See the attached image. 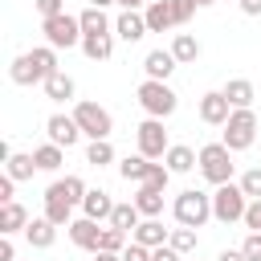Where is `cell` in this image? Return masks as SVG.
I'll return each mask as SVG.
<instances>
[{"label":"cell","instance_id":"obj_1","mask_svg":"<svg viewBox=\"0 0 261 261\" xmlns=\"http://www.w3.org/2000/svg\"><path fill=\"white\" fill-rule=\"evenodd\" d=\"M57 69H61V65H57V49H53V45H37V49L20 53V57L8 65V77H12L16 86H45V77L57 73Z\"/></svg>","mask_w":261,"mask_h":261},{"label":"cell","instance_id":"obj_2","mask_svg":"<svg viewBox=\"0 0 261 261\" xmlns=\"http://www.w3.org/2000/svg\"><path fill=\"white\" fill-rule=\"evenodd\" d=\"M135 98H139V106H143L151 118H171L175 106H179V94H175L167 82H155V77H143L139 90H135Z\"/></svg>","mask_w":261,"mask_h":261},{"label":"cell","instance_id":"obj_3","mask_svg":"<svg viewBox=\"0 0 261 261\" xmlns=\"http://www.w3.org/2000/svg\"><path fill=\"white\" fill-rule=\"evenodd\" d=\"M171 216L175 224H188V228H204L212 220V196L208 192H196V188H184L171 204Z\"/></svg>","mask_w":261,"mask_h":261},{"label":"cell","instance_id":"obj_4","mask_svg":"<svg viewBox=\"0 0 261 261\" xmlns=\"http://www.w3.org/2000/svg\"><path fill=\"white\" fill-rule=\"evenodd\" d=\"M200 175L212 184V188H220V184H228L232 179V171H237V163H232V151L224 147V143H204L200 147Z\"/></svg>","mask_w":261,"mask_h":261},{"label":"cell","instance_id":"obj_5","mask_svg":"<svg viewBox=\"0 0 261 261\" xmlns=\"http://www.w3.org/2000/svg\"><path fill=\"white\" fill-rule=\"evenodd\" d=\"M253 139H257V114H253V106H237L228 114V122H224V139L220 143L237 155V151H249Z\"/></svg>","mask_w":261,"mask_h":261},{"label":"cell","instance_id":"obj_6","mask_svg":"<svg viewBox=\"0 0 261 261\" xmlns=\"http://www.w3.org/2000/svg\"><path fill=\"white\" fill-rule=\"evenodd\" d=\"M245 208H249V196H245V188L241 184H220L216 192H212V220H220V224H237V220H245Z\"/></svg>","mask_w":261,"mask_h":261},{"label":"cell","instance_id":"obj_7","mask_svg":"<svg viewBox=\"0 0 261 261\" xmlns=\"http://www.w3.org/2000/svg\"><path fill=\"white\" fill-rule=\"evenodd\" d=\"M41 33H45V45H53V49H73V45H82V20L69 16V12L45 16V20H41Z\"/></svg>","mask_w":261,"mask_h":261},{"label":"cell","instance_id":"obj_8","mask_svg":"<svg viewBox=\"0 0 261 261\" xmlns=\"http://www.w3.org/2000/svg\"><path fill=\"white\" fill-rule=\"evenodd\" d=\"M73 118H77V126H82L86 139H110V130H114L110 110L98 106V102H73Z\"/></svg>","mask_w":261,"mask_h":261},{"label":"cell","instance_id":"obj_9","mask_svg":"<svg viewBox=\"0 0 261 261\" xmlns=\"http://www.w3.org/2000/svg\"><path fill=\"white\" fill-rule=\"evenodd\" d=\"M135 143H139V155H147V159H163L167 155V130H163V118H143L139 126H135Z\"/></svg>","mask_w":261,"mask_h":261},{"label":"cell","instance_id":"obj_10","mask_svg":"<svg viewBox=\"0 0 261 261\" xmlns=\"http://www.w3.org/2000/svg\"><path fill=\"white\" fill-rule=\"evenodd\" d=\"M45 135H49V143H57V147L69 151V147L82 139V126H77L73 114H49V118H45Z\"/></svg>","mask_w":261,"mask_h":261},{"label":"cell","instance_id":"obj_11","mask_svg":"<svg viewBox=\"0 0 261 261\" xmlns=\"http://www.w3.org/2000/svg\"><path fill=\"white\" fill-rule=\"evenodd\" d=\"M228 114H232V102L224 98V90H208V94H200V122H208V126H224Z\"/></svg>","mask_w":261,"mask_h":261},{"label":"cell","instance_id":"obj_12","mask_svg":"<svg viewBox=\"0 0 261 261\" xmlns=\"http://www.w3.org/2000/svg\"><path fill=\"white\" fill-rule=\"evenodd\" d=\"M65 232H69V241H73L77 249H86V253H98V245H102V224L90 220V216H73Z\"/></svg>","mask_w":261,"mask_h":261},{"label":"cell","instance_id":"obj_13","mask_svg":"<svg viewBox=\"0 0 261 261\" xmlns=\"http://www.w3.org/2000/svg\"><path fill=\"white\" fill-rule=\"evenodd\" d=\"M147 33H151V29H147V16H143V12H130V8L118 12V20H114V37H118V41L135 45V41H143Z\"/></svg>","mask_w":261,"mask_h":261},{"label":"cell","instance_id":"obj_14","mask_svg":"<svg viewBox=\"0 0 261 261\" xmlns=\"http://www.w3.org/2000/svg\"><path fill=\"white\" fill-rule=\"evenodd\" d=\"M155 167H159V163L147 159V155H139V151L126 155V159H118V175H122L126 184H147V179L155 175Z\"/></svg>","mask_w":261,"mask_h":261},{"label":"cell","instance_id":"obj_15","mask_svg":"<svg viewBox=\"0 0 261 261\" xmlns=\"http://www.w3.org/2000/svg\"><path fill=\"white\" fill-rule=\"evenodd\" d=\"M110 212H114L110 192L90 188V192H86V200H82V216H90V220H98V224H110Z\"/></svg>","mask_w":261,"mask_h":261},{"label":"cell","instance_id":"obj_16","mask_svg":"<svg viewBox=\"0 0 261 261\" xmlns=\"http://www.w3.org/2000/svg\"><path fill=\"white\" fill-rule=\"evenodd\" d=\"M175 53L171 49H151L147 57H143V69H147V77H155V82H167L171 73H175Z\"/></svg>","mask_w":261,"mask_h":261},{"label":"cell","instance_id":"obj_17","mask_svg":"<svg viewBox=\"0 0 261 261\" xmlns=\"http://www.w3.org/2000/svg\"><path fill=\"white\" fill-rule=\"evenodd\" d=\"M163 163H167V171H171V175H188V171L200 163V151H192L188 143H171V147H167V155H163Z\"/></svg>","mask_w":261,"mask_h":261},{"label":"cell","instance_id":"obj_18","mask_svg":"<svg viewBox=\"0 0 261 261\" xmlns=\"http://www.w3.org/2000/svg\"><path fill=\"white\" fill-rule=\"evenodd\" d=\"M167 237H171V228H163V224H159V216H143V220H139V228L130 232V241H139V245H147V249L167 245Z\"/></svg>","mask_w":261,"mask_h":261},{"label":"cell","instance_id":"obj_19","mask_svg":"<svg viewBox=\"0 0 261 261\" xmlns=\"http://www.w3.org/2000/svg\"><path fill=\"white\" fill-rule=\"evenodd\" d=\"M29 212H24V204H16V200H8V204H0V237H12V232H24L29 228Z\"/></svg>","mask_w":261,"mask_h":261},{"label":"cell","instance_id":"obj_20","mask_svg":"<svg viewBox=\"0 0 261 261\" xmlns=\"http://www.w3.org/2000/svg\"><path fill=\"white\" fill-rule=\"evenodd\" d=\"M24 241H29L33 249H53V241H57V224H53L49 216H33L29 228H24Z\"/></svg>","mask_w":261,"mask_h":261},{"label":"cell","instance_id":"obj_21","mask_svg":"<svg viewBox=\"0 0 261 261\" xmlns=\"http://www.w3.org/2000/svg\"><path fill=\"white\" fill-rule=\"evenodd\" d=\"M82 53L90 61H110L114 53V33H82Z\"/></svg>","mask_w":261,"mask_h":261},{"label":"cell","instance_id":"obj_22","mask_svg":"<svg viewBox=\"0 0 261 261\" xmlns=\"http://www.w3.org/2000/svg\"><path fill=\"white\" fill-rule=\"evenodd\" d=\"M73 94H77V82H73L65 69H57V73L45 77V98H49V102H73Z\"/></svg>","mask_w":261,"mask_h":261},{"label":"cell","instance_id":"obj_23","mask_svg":"<svg viewBox=\"0 0 261 261\" xmlns=\"http://www.w3.org/2000/svg\"><path fill=\"white\" fill-rule=\"evenodd\" d=\"M41 216H49L57 228H69V220H73V204L65 200V196H57L53 188H45V212Z\"/></svg>","mask_w":261,"mask_h":261},{"label":"cell","instance_id":"obj_24","mask_svg":"<svg viewBox=\"0 0 261 261\" xmlns=\"http://www.w3.org/2000/svg\"><path fill=\"white\" fill-rule=\"evenodd\" d=\"M143 16H147V29H151V33H167V29H175L171 0H151V4L143 8Z\"/></svg>","mask_w":261,"mask_h":261},{"label":"cell","instance_id":"obj_25","mask_svg":"<svg viewBox=\"0 0 261 261\" xmlns=\"http://www.w3.org/2000/svg\"><path fill=\"white\" fill-rule=\"evenodd\" d=\"M224 98L232 102V110H237V106H253L257 86H253L249 77H228V82H224Z\"/></svg>","mask_w":261,"mask_h":261},{"label":"cell","instance_id":"obj_26","mask_svg":"<svg viewBox=\"0 0 261 261\" xmlns=\"http://www.w3.org/2000/svg\"><path fill=\"white\" fill-rule=\"evenodd\" d=\"M135 208H139L143 216H159V212H163V188H155V184H139V192H135Z\"/></svg>","mask_w":261,"mask_h":261},{"label":"cell","instance_id":"obj_27","mask_svg":"<svg viewBox=\"0 0 261 261\" xmlns=\"http://www.w3.org/2000/svg\"><path fill=\"white\" fill-rule=\"evenodd\" d=\"M171 53H175V61H179V65H192V61L204 53V45H200L192 33H175V37H171Z\"/></svg>","mask_w":261,"mask_h":261},{"label":"cell","instance_id":"obj_28","mask_svg":"<svg viewBox=\"0 0 261 261\" xmlns=\"http://www.w3.org/2000/svg\"><path fill=\"white\" fill-rule=\"evenodd\" d=\"M4 171H8L16 184H24V179H33V171H41V167H37V159H33V155H24V151H12V155L4 159Z\"/></svg>","mask_w":261,"mask_h":261},{"label":"cell","instance_id":"obj_29","mask_svg":"<svg viewBox=\"0 0 261 261\" xmlns=\"http://www.w3.org/2000/svg\"><path fill=\"white\" fill-rule=\"evenodd\" d=\"M49 188H53V192H57V196H65V200H69V204H73V208H82V200H86V192H90V188H86V179H82V175H65V179H53V184H49Z\"/></svg>","mask_w":261,"mask_h":261},{"label":"cell","instance_id":"obj_30","mask_svg":"<svg viewBox=\"0 0 261 261\" xmlns=\"http://www.w3.org/2000/svg\"><path fill=\"white\" fill-rule=\"evenodd\" d=\"M139 220H143V212L135 208V200H122V204H114V212H110V224L122 228V232H135Z\"/></svg>","mask_w":261,"mask_h":261},{"label":"cell","instance_id":"obj_31","mask_svg":"<svg viewBox=\"0 0 261 261\" xmlns=\"http://www.w3.org/2000/svg\"><path fill=\"white\" fill-rule=\"evenodd\" d=\"M33 159H37V167H41V171H49V175H53V171L65 163V147H57V143H41V147L33 151Z\"/></svg>","mask_w":261,"mask_h":261},{"label":"cell","instance_id":"obj_32","mask_svg":"<svg viewBox=\"0 0 261 261\" xmlns=\"http://www.w3.org/2000/svg\"><path fill=\"white\" fill-rule=\"evenodd\" d=\"M86 163H90V167H110V163H114L110 139H90V143H86Z\"/></svg>","mask_w":261,"mask_h":261},{"label":"cell","instance_id":"obj_33","mask_svg":"<svg viewBox=\"0 0 261 261\" xmlns=\"http://www.w3.org/2000/svg\"><path fill=\"white\" fill-rule=\"evenodd\" d=\"M77 20H82V33H114V24H110L106 8H94V4H90Z\"/></svg>","mask_w":261,"mask_h":261},{"label":"cell","instance_id":"obj_34","mask_svg":"<svg viewBox=\"0 0 261 261\" xmlns=\"http://www.w3.org/2000/svg\"><path fill=\"white\" fill-rule=\"evenodd\" d=\"M167 245L175 249V253H196V245H200V237H196V228H188V224H179V228H171V237H167Z\"/></svg>","mask_w":261,"mask_h":261},{"label":"cell","instance_id":"obj_35","mask_svg":"<svg viewBox=\"0 0 261 261\" xmlns=\"http://www.w3.org/2000/svg\"><path fill=\"white\" fill-rule=\"evenodd\" d=\"M130 245V232H122V228H114V224H102V245L98 249H106V253H122Z\"/></svg>","mask_w":261,"mask_h":261},{"label":"cell","instance_id":"obj_36","mask_svg":"<svg viewBox=\"0 0 261 261\" xmlns=\"http://www.w3.org/2000/svg\"><path fill=\"white\" fill-rule=\"evenodd\" d=\"M196 8H200L196 0H171V16H175V29H179V24H188V20L196 16Z\"/></svg>","mask_w":261,"mask_h":261},{"label":"cell","instance_id":"obj_37","mask_svg":"<svg viewBox=\"0 0 261 261\" xmlns=\"http://www.w3.org/2000/svg\"><path fill=\"white\" fill-rule=\"evenodd\" d=\"M241 188H245L249 200H261V167H249V171L241 175Z\"/></svg>","mask_w":261,"mask_h":261},{"label":"cell","instance_id":"obj_38","mask_svg":"<svg viewBox=\"0 0 261 261\" xmlns=\"http://www.w3.org/2000/svg\"><path fill=\"white\" fill-rule=\"evenodd\" d=\"M245 228H249V232H261V200H249V208H245Z\"/></svg>","mask_w":261,"mask_h":261},{"label":"cell","instance_id":"obj_39","mask_svg":"<svg viewBox=\"0 0 261 261\" xmlns=\"http://www.w3.org/2000/svg\"><path fill=\"white\" fill-rule=\"evenodd\" d=\"M241 253H245L249 261H261V232H249V237L241 241Z\"/></svg>","mask_w":261,"mask_h":261},{"label":"cell","instance_id":"obj_40","mask_svg":"<svg viewBox=\"0 0 261 261\" xmlns=\"http://www.w3.org/2000/svg\"><path fill=\"white\" fill-rule=\"evenodd\" d=\"M122 261H151V249L139 245V241H130V245L122 249Z\"/></svg>","mask_w":261,"mask_h":261},{"label":"cell","instance_id":"obj_41","mask_svg":"<svg viewBox=\"0 0 261 261\" xmlns=\"http://www.w3.org/2000/svg\"><path fill=\"white\" fill-rule=\"evenodd\" d=\"M33 4H37L41 20H45V16H57V12H65V0H33Z\"/></svg>","mask_w":261,"mask_h":261},{"label":"cell","instance_id":"obj_42","mask_svg":"<svg viewBox=\"0 0 261 261\" xmlns=\"http://www.w3.org/2000/svg\"><path fill=\"white\" fill-rule=\"evenodd\" d=\"M12 192H16V179H12L8 171H4V175H0V204H8V200H16Z\"/></svg>","mask_w":261,"mask_h":261},{"label":"cell","instance_id":"obj_43","mask_svg":"<svg viewBox=\"0 0 261 261\" xmlns=\"http://www.w3.org/2000/svg\"><path fill=\"white\" fill-rule=\"evenodd\" d=\"M151 261H184V253H175L171 245H159V249H151Z\"/></svg>","mask_w":261,"mask_h":261},{"label":"cell","instance_id":"obj_44","mask_svg":"<svg viewBox=\"0 0 261 261\" xmlns=\"http://www.w3.org/2000/svg\"><path fill=\"white\" fill-rule=\"evenodd\" d=\"M0 261H16V245H12V237H0Z\"/></svg>","mask_w":261,"mask_h":261},{"label":"cell","instance_id":"obj_45","mask_svg":"<svg viewBox=\"0 0 261 261\" xmlns=\"http://www.w3.org/2000/svg\"><path fill=\"white\" fill-rule=\"evenodd\" d=\"M241 12L245 16H261V0H241Z\"/></svg>","mask_w":261,"mask_h":261},{"label":"cell","instance_id":"obj_46","mask_svg":"<svg viewBox=\"0 0 261 261\" xmlns=\"http://www.w3.org/2000/svg\"><path fill=\"white\" fill-rule=\"evenodd\" d=\"M216 261H249V257H245V253H241V249H224V253H220V257H216Z\"/></svg>","mask_w":261,"mask_h":261},{"label":"cell","instance_id":"obj_47","mask_svg":"<svg viewBox=\"0 0 261 261\" xmlns=\"http://www.w3.org/2000/svg\"><path fill=\"white\" fill-rule=\"evenodd\" d=\"M118 4H122V8H130V12H139V8H147L151 0H118Z\"/></svg>","mask_w":261,"mask_h":261},{"label":"cell","instance_id":"obj_48","mask_svg":"<svg viewBox=\"0 0 261 261\" xmlns=\"http://www.w3.org/2000/svg\"><path fill=\"white\" fill-rule=\"evenodd\" d=\"M94 261H122V253H106V249H98V253H94Z\"/></svg>","mask_w":261,"mask_h":261},{"label":"cell","instance_id":"obj_49","mask_svg":"<svg viewBox=\"0 0 261 261\" xmlns=\"http://www.w3.org/2000/svg\"><path fill=\"white\" fill-rule=\"evenodd\" d=\"M94 8H110V4H118V0H90Z\"/></svg>","mask_w":261,"mask_h":261},{"label":"cell","instance_id":"obj_50","mask_svg":"<svg viewBox=\"0 0 261 261\" xmlns=\"http://www.w3.org/2000/svg\"><path fill=\"white\" fill-rule=\"evenodd\" d=\"M196 4H200V8H208V4H216V0H196Z\"/></svg>","mask_w":261,"mask_h":261}]
</instances>
